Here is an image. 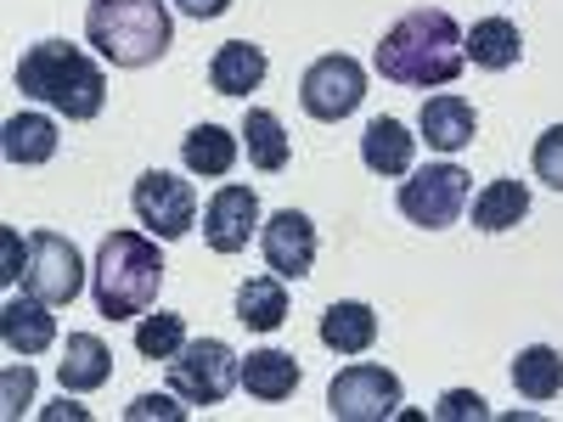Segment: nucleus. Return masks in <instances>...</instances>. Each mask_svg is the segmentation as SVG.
Wrapping results in <instances>:
<instances>
[{
    "label": "nucleus",
    "instance_id": "obj_1",
    "mask_svg": "<svg viewBox=\"0 0 563 422\" xmlns=\"http://www.w3.org/2000/svg\"><path fill=\"white\" fill-rule=\"evenodd\" d=\"M378 74L389 85H406V90H429V85H451L467 63V34L456 29L451 12L440 7H417L406 12L395 29H384L378 52H372Z\"/></svg>",
    "mask_w": 563,
    "mask_h": 422
},
{
    "label": "nucleus",
    "instance_id": "obj_2",
    "mask_svg": "<svg viewBox=\"0 0 563 422\" xmlns=\"http://www.w3.org/2000/svg\"><path fill=\"white\" fill-rule=\"evenodd\" d=\"M18 90L45 108H57L63 119H97L108 108V74L102 63L79 52L68 40H40L18 63Z\"/></svg>",
    "mask_w": 563,
    "mask_h": 422
},
{
    "label": "nucleus",
    "instance_id": "obj_3",
    "mask_svg": "<svg viewBox=\"0 0 563 422\" xmlns=\"http://www.w3.org/2000/svg\"><path fill=\"white\" fill-rule=\"evenodd\" d=\"M90 288H97V310L108 321L147 315L158 288H164V254H158V243L141 237V231H113V237H102Z\"/></svg>",
    "mask_w": 563,
    "mask_h": 422
},
{
    "label": "nucleus",
    "instance_id": "obj_4",
    "mask_svg": "<svg viewBox=\"0 0 563 422\" xmlns=\"http://www.w3.org/2000/svg\"><path fill=\"white\" fill-rule=\"evenodd\" d=\"M85 40L113 68H153L169 52L175 23H169L164 0H90Z\"/></svg>",
    "mask_w": 563,
    "mask_h": 422
},
{
    "label": "nucleus",
    "instance_id": "obj_5",
    "mask_svg": "<svg viewBox=\"0 0 563 422\" xmlns=\"http://www.w3.org/2000/svg\"><path fill=\"white\" fill-rule=\"evenodd\" d=\"M238 384H243V360L231 355V344H220V338H186L169 355V389L186 406H220Z\"/></svg>",
    "mask_w": 563,
    "mask_h": 422
},
{
    "label": "nucleus",
    "instance_id": "obj_6",
    "mask_svg": "<svg viewBox=\"0 0 563 422\" xmlns=\"http://www.w3.org/2000/svg\"><path fill=\"white\" fill-rule=\"evenodd\" d=\"M400 214L422 231H445L462 220L467 209V169L462 164H429V169H411L400 180Z\"/></svg>",
    "mask_w": 563,
    "mask_h": 422
},
{
    "label": "nucleus",
    "instance_id": "obj_7",
    "mask_svg": "<svg viewBox=\"0 0 563 422\" xmlns=\"http://www.w3.org/2000/svg\"><path fill=\"white\" fill-rule=\"evenodd\" d=\"M130 209L135 220L153 231L158 243H175L186 237V231L198 225V192H192V180H180L169 169H147L135 186H130Z\"/></svg>",
    "mask_w": 563,
    "mask_h": 422
},
{
    "label": "nucleus",
    "instance_id": "obj_8",
    "mask_svg": "<svg viewBox=\"0 0 563 422\" xmlns=\"http://www.w3.org/2000/svg\"><path fill=\"white\" fill-rule=\"evenodd\" d=\"M361 97H366V68H361L355 57H344V52L316 57V63L305 68V79H299V108H305L316 124L350 119V113L361 108Z\"/></svg>",
    "mask_w": 563,
    "mask_h": 422
},
{
    "label": "nucleus",
    "instance_id": "obj_9",
    "mask_svg": "<svg viewBox=\"0 0 563 422\" xmlns=\"http://www.w3.org/2000/svg\"><path fill=\"white\" fill-rule=\"evenodd\" d=\"M327 411L339 422H384V417L400 411V378L389 366L355 360L333 378V389H327Z\"/></svg>",
    "mask_w": 563,
    "mask_h": 422
},
{
    "label": "nucleus",
    "instance_id": "obj_10",
    "mask_svg": "<svg viewBox=\"0 0 563 422\" xmlns=\"http://www.w3.org/2000/svg\"><path fill=\"white\" fill-rule=\"evenodd\" d=\"M85 288V259L68 237L57 231H34L29 237V270H23V293L45 299V304H74Z\"/></svg>",
    "mask_w": 563,
    "mask_h": 422
},
{
    "label": "nucleus",
    "instance_id": "obj_11",
    "mask_svg": "<svg viewBox=\"0 0 563 422\" xmlns=\"http://www.w3.org/2000/svg\"><path fill=\"white\" fill-rule=\"evenodd\" d=\"M254 231H260V198H254V186L225 180L220 192L209 198V209H203V237H209V248H214V254H243Z\"/></svg>",
    "mask_w": 563,
    "mask_h": 422
},
{
    "label": "nucleus",
    "instance_id": "obj_12",
    "mask_svg": "<svg viewBox=\"0 0 563 422\" xmlns=\"http://www.w3.org/2000/svg\"><path fill=\"white\" fill-rule=\"evenodd\" d=\"M260 254H265V265H271L282 281L310 276V265H316V225H310V214L276 209V214L260 225Z\"/></svg>",
    "mask_w": 563,
    "mask_h": 422
},
{
    "label": "nucleus",
    "instance_id": "obj_13",
    "mask_svg": "<svg viewBox=\"0 0 563 422\" xmlns=\"http://www.w3.org/2000/svg\"><path fill=\"white\" fill-rule=\"evenodd\" d=\"M0 344H7L12 355H45L57 344V315H52V304L45 299H34V293H12L7 304H0Z\"/></svg>",
    "mask_w": 563,
    "mask_h": 422
},
{
    "label": "nucleus",
    "instance_id": "obj_14",
    "mask_svg": "<svg viewBox=\"0 0 563 422\" xmlns=\"http://www.w3.org/2000/svg\"><path fill=\"white\" fill-rule=\"evenodd\" d=\"M417 130H422V141H429L434 153H445V158H451V153H462L467 141H474L479 113H474V102H467V97H456V90H440V97L422 102Z\"/></svg>",
    "mask_w": 563,
    "mask_h": 422
},
{
    "label": "nucleus",
    "instance_id": "obj_15",
    "mask_svg": "<svg viewBox=\"0 0 563 422\" xmlns=\"http://www.w3.org/2000/svg\"><path fill=\"white\" fill-rule=\"evenodd\" d=\"M361 164L384 180H406L411 164H417V135L400 119H372L366 135H361Z\"/></svg>",
    "mask_w": 563,
    "mask_h": 422
},
{
    "label": "nucleus",
    "instance_id": "obj_16",
    "mask_svg": "<svg viewBox=\"0 0 563 422\" xmlns=\"http://www.w3.org/2000/svg\"><path fill=\"white\" fill-rule=\"evenodd\" d=\"M108 378H113V349L97 333H68V349H63V366H57L63 395H90Z\"/></svg>",
    "mask_w": 563,
    "mask_h": 422
},
{
    "label": "nucleus",
    "instance_id": "obj_17",
    "mask_svg": "<svg viewBox=\"0 0 563 422\" xmlns=\"http://www.w3.org/2000/svg\"><path fill=\"white\" fill-rule=\"evenodd\" d=\"M0 147H7V164H52L57 158V119L45 113H12L7 124H0Z\"/></svg>",
    "mask_w": 563,
    "mask_h": 422
},
{
    "label": "nucleus",
    "instance_id": "obj_18",
    "mask_svg": "<svg viewBox=\"0 0 563 422\" xmlns=\"http://www.w3.org/2000/svg\"><path fill=\"white\" fill-rule=\"evenodd\" d=\"M180 164L203 175V180H225L231 169H238V135L220 130V124H198L180 135Z\"/></svg>",
    "mask_w": 563,
    "mask_h": 422
},
{
    "label": "nucleus",
    "instance_id": "obj_19",
    "mask_svg": "<svg viewBox=\"0 0 563 422\" xmlns=\"http://www.w3.org/2000/svg\"><path fill=\"white\" fill-rule=\"evenodd\" d=\"M467 57H474V68H485V74L519 68V57H525L519 23H512V18H479L474 34H467Z\"/></svg>",
    "mask_w": 563,
    "mask_h": 422
},
{
    "label": "nucleus",
    "instance_id": "obj_20",
    "mask_svg": "<svg viewBox=\"0 0 563 422\" xmlns=\"http://www.w3.org/2000/svg\"><path fill=\"white\" fill-rule=\"evenodd\" d=\"M209 85L220 90V97H249V90L265 85V52L249 40H225L214 63H209Z\"/></svg>",
    "mask_w": 563,
    "mask_h": 422
},
{
    "label": "nucleus",
    "instance_id": "obj_21",
    "mask_svg": "<svg viewBox=\"0 0 563 422\" xmlns=\"http://www.w3.org/2000/svg\"><path fill=\"white\" fill-rule=\"evenodd\" d=\"M321 344L333 355H366L378 344V315H372V304H361V299L333 304L321 315Z\"/></svg>",
    "mask_w": 563,
    "mask_h": 422
},
{
    "label": "nucleus",
    "instance_id": "obj_22",
    "mask_svg": "<svg viewBox=\"0 0 563 422\" xmlns=\"http://www.w3.org/2000/svg\"><path fill=\"white\" fill-rule=\"evenodd\" d=\"M512 389H519L525 400H536V406L558 400V395H563V355H558L552 344L519 349V360H512Z\"/></svg>",
    "mask_w": 563,
    "mask_h": 422
},
{
    "label": "nucleus",
    "instance_id": "obj_23",
    "mask_svg": "<svg viewBox=\"0 0 563 422\" xmlns=\"http://www.w3.org/2000/svg\"><path fill=\"white\" fill-rule=\"evenodd\" d=\"M238 321L254 326V333H276L282 321H288V288H282V276H249L238 288Z\"/></svg>",
    "mask_w": 563,
    "mask_h": 422
},
{
    "label": "nucleus",
    "instance_id": "obj_24",
    "mask_svg": "<svg viewBox=\"0 0 563 422\" xmlns=\"http://www.w3.org/2000/svg\"><path fill=\"white\" fill-rule=\"evenodd\" d=\"M243 389L254 400H294L299 389V360L282 355V349H254L243 360Z\"/></svg>",
    "mask_w": 563,
    "mask_h": 422
},
{
    "label": "nucleus",
    "instance_id": "obj_25",
    "mask_svg": "<svg viewBox=\"0 0 563 422\" xmlns=\"http://www.w3.org/2000/svg\"><path fill=\"white\" fill-rule=\"evenodd\" d=\"M243 135H249V164H254V169H265V175L288 169L294 147H288V130H282V119H276L271 108H249Z\"/></svg>",
    "mask_w": 563,
    "mask_h": 422
},
{
    "label": "nucleus",
    "instance_id": "obj_26",
    "mask_svg": "<svg viewBox=\"0 0 563 422\" xmlns=\"http://www.w3.org/2000/svg\"><path fill=\"white\" fill-rule=\"evenodd\" d=\"M530 214V186L525 180H490L474 198V225L479 231H512Z\"/></svg>",
    "mask_w": 563,
    "mask_h": 422
},
{
    "label": "nucleus",
    "instance_id": "obj_27",
    "mask_svg": "<svg viewBox=\"0 0 563 422\" xmlns=\"http://www.w3.org/2000/svg\"><path fill=\"white\" fill-rule=\"evenodd\" d=\"M186 344V315H175V310H147L135 321V355L141 360H169L175 349Z\"/></svg>",
    "mask_w": 563,
    "mask_h": 422
},
{
    "label": "nucleus",
    "instance_id": "obj_28",
    "mask_svg": "<svg viewBox=\"0 0 563 422\" xmlns=\"http://www.w3.org/2000/svg\"><path fill=\"white\" fill-rule=\"evenodd\" d=\"M536 180H547L552 192H563V124H552L541 141H536Z\"/></svg>",
    "mask_w": 563,
    "mask_h": 422
},
{
    "label": "nucleus",
    "instance_id": "obj_29",
    "mask_svg": "<svg viewBox=\"0 0 563 422\" xmlns=\"http://www.w3.org/2000/svg\"><path fill=\"white\" fill-rule=\"evenodd\" d=\"M434 417H440V422H485L490 406H485V395H474V389H451V395H440Z\"/></svg>",
    "mask_w": 563,
    "mask_h": 422
},
{
    "label": "nucleus",
    "instance_id": "obj_30",
    "mask_svg": "<svg viewBox=\"0 0 563 422\" xmlns=\"http://www.w3.org/2000/svg\"><path fill=\"white\" fill-rule=\"evenodd\" d=\"M0 400H7V417H18V411L34 400V371H29V360L7 371V384H0Z\"/></svg>",
    "mask_w": 563,
    "mask_h": 422
},
{
    "label": "nucleus",
    "instance_id": "obj_31",
    "mask_svg": "<svg viewBox=\"0 0 563 422\" xmlns=\"http://www.w3.org/2000/svg\"><path fill=\"white\" fill-rule=\"evenodd\" d=\"M23 270H29V243L18 237V231H7V270H0V276H7L12 288H18V281H23Z\"/></svg>",
    "mask_w": 563,
    "mask_h": 422
},
{
    "label": "nucleus",
    "instance_id": "obj_32",
    "mask_svg": "<svg viewBox=\"0 0 563 422\" xmlns=\"http://www.w3.org/2000/svg\"><path fill=\"white\" fill-rule=\"evenodd\" d=\"M130 417L141 422V417H186V406H175L169 395H141L135 406H130Z\"/></svg>",
    "mask_w": 563,
    "mask_h": 422
},
{
    "label": "nucleus",
    "instance_id": "obj_33",
    "mask_svg": "<svg viewBox=\"0 0 563 422\" xmlns=\"http://www.w3.org/2000/svg\"><path fill=\"white\" fill-rule=\"evenodd\" d=\"M175 7L186 12V18H198V23H209V18H220L231 0H175Z\"/></svg>",
    "mask_w": 563,
    "mask_h": 422
}]
</instances>
